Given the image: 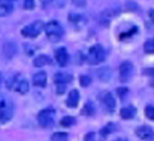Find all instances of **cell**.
<instances>
[{
	"instance_id": "603a6c76",
	"label": "cell",
	"mask_w": 154,
	"mask_h": 141,
	"mask_svg": "<svg viewBox=\"0 0 154 141\" xmlns=\"http://www.w3.org/2000/svg\"><path fill=\"white\" fill-rule=\"evenodd\" d=\"M144 114L149 120H154V105H147L144 109Z\"/></svg>"
},
{
	"instance_id": "5b68a950",
	"label": "cell",
	"mask_w": 154,
	"mask_h": 141,
	"mask_svg": "<svg viewBox=\"0 0 154 141\" xmlns=\"http://www.w3.org/2000/svg\"><path fill=\"white\" fill-rule=\"evenodd\" d=\"M14 114V107L10 101L2 100L0 101V123H6L12 118Z\"/></svg>"
},
{
	"instance_id": "d4e9b609",
	"label": "cell",
	"mask_w": 154,
	"mask_h": 141,
	"mask_svg": "<svg viewBox=\"0 0 154 141\" xmlns=\"http://www.w3.org/2000/svg\"><path fill=\"white\" fill-rule=\"evenodd\" d=\"M91 83V78L89 75H82L80 77V85L82 87H88V85H90Z\"/></svg>"
},
{
	"instance_id": "4316f807",
	"label": "cell",
	"mask_w": 154,
	"mask_h": 141,
	"mask_svg": "<svg viewBox=\"0 0 154 141\" xmlns=\"http://www.w3.org/2000/svg\"><path fill=\"white\" fill-rule=\"evenodd\" d=\"M85 141H97V137H96V134L95 133H89L85 135Z\"/></svg>"
},
{
	"instance_id": "ffe728a7",
	"label": "cell",
	"mask_w": 154,
	"mask_h": 141,
	"mask_svg": "<svg viewBox=\"0 0 154 141\" xmlns=\"http://www.w3.org/2000/svg\"><path fill=\"white\" fill-rule=\"evenodd\" d=\"M51 141H68V135L66 133H56L51 137Z\"/></svg>"
},
{
	"instance_id": "d6986e66",
	"label": "cell",
	"mask_w": 154,
	"mask_h": 141,
	"mask_svg": "<svg viewBox=\"0 0 154 141\" xmlns=\"http://www.w3.org/2000/svg\"><path fill=\"white\" fill-rule=\"evenodd\" d=\"M97 75H99V78L101 81L106 82V81L110 79V77H111V71H110V68H101V69L97 71Z\"/></svg>"
},
{
	"instance_id": "7a4b0ae2",
	"label": "cell",
	"mask_w": 154,
	"mask_h": 141,
	"mask_svg": "<svg viewBox=\"0 0 154 141\" xmlns=\"http://www.w3.org/2000/svg\"><path fill=\"white\" fill-rule=\"evenodd\" d=\"M54 118H56V110L53 108H47L38 113L37 121L42 127H52L54 124Z\"/></svg>"
},
{
	"instance_id": "1f68e13d",
	"label": "cell",
	"mask_w": 154,
	"mask_h": 141,
	"mask_svg": "<svg viewBox=\"0 0 154 141\" xmlns=\"http://www.w3.org/2000/svg\"><path fill=\"white\" fill-rule=\"evenodd\" d=\"M116 141H126V140H116Z\"/></svg>"
},
{
	"instance_id": "4fadbf2b",
	"label": "cell",
	"mask_w": 154,
	"mask_h": 141,
	"mask_svg": "<svg viewBox=\"0 0 154 141\" xmlns=\"http://www.w3.org/2000/svg\"><path fill=\"white\" fill-rule=\"evenodd\" d=\"M32 83L35 87H40L43 88L47 84V73L46 72H37L32 77Z\"/></svg>"
},
{
	"instance_id": "9c48e42d",
	"label": "cell",
	"mask_w": 154,
	"mask_h": 141,
	"mask_svg": "<svg viewBox=\"0 0 154 141\" xmlns=\"http://www.w3.org/2000/svg\"><path fill=\"white\" fill-rule=\"evenodd\" d=\"M56 61H57V63L60 67L67 66V63L69 61V55H68L67 48H64V47L57 48V51H56Z\"/></svg>"
},
{
	"instance_id": "ba28073f",
	"label": "cell",
	"mask_w": 154,
	"mask_h": 141,
	"mask_svg": "<svg viewBox=\"0 0 154 141\" xmlns=\"http://www.w3.org/2000/svg\"><path fill=\"white\" fill-rule=\"evenodd\" d=\"M102 104H104V108L106 109V111L109 113L115 111V109H116V100H115L113 94L110 92L105 93L104 97H102Z\"/></svg>"
},
{
	"instance_id": "484cf974",
	"label": "cell",
	"mask_w": 154,
	"mask_h": 141,
	"mask_svg": "<svg viewBox=\"0 0 154 141\" xmlns=\"http://www.w3.org/2000/svg\"><path fill=\"white\" fill-rule=\"evenodd\" d=\"M35 0H25L23 2V9L26 10H32L35 8Z\"/></svg>"
},
{
	"instance_id": "277c9868",
	"label": "cell",
	"mask_w": 154,
	"mask_h": 141,
	"mask_svg": "<svg viewBox=\"0 0 154 141\" xmlns=\"http://www.w3.org/2000/svg\"><path fill=\"white\" fill-rule=\"evenodd\" d=\"M45 27V25L42 21H33L32 24L27 25V26H25L21 29V35L23 37H27V38H36L38 35L42 32Z\"/></svg>"
},
{
	"instance_id": "52a82bcc",
	"label": "cell",
	"mask_w": 154,
	"mask_h": 141,
	"mask_svg": "<svg viewBox=\"0 0 154 141\" xmlns=\"http://www.w3.org/2000/svg\"><path fill=\"white\" fill-rule=\"evenodd\" d=\"M136 135L140 140H144V141H152L154 139V131H153V129H152L150 126H147V125L137 127Z\"/></svg>"
},
{
	"instance_id": "44dd1931",
	"label": "cell",
	"mask_w": 154,
	"mask_h": 141,
	"mask_svg": "<svg viewBox=\"0 0 154 141\" xmlns=\"http://www.w3.org/2000/svg\"><path fill=\"white\" fill-rule=\"evenodd\" d=\"M144 51H146V53H154V38H150V40L146 41Z\"/></svg>"
},
{
	"instance_id": "e0dca14e",
	"label": "cell",
	"mask_w": 154,
	"mask_h": 141,
	"mask_svg": "<svg viewBox=\"0 0 154 141\" xmlns=\"http://www.w3.org/2000/svg\"><path fill=\"white\" fill-rule=\"evenodd\" d=\"M48 63H51V58L46 55H40L33 59V66L35 67H43V66L48 65Z\"/></svg>"
},
{
	"instance_id": "7402d4cb",
	"label": "cell",
	"mask_w": 154,
	"mask_h": 141,
	"mask_svg": "<svg viewBox=\"0 0 154 141\" xmlns=\"http://www.w3.org/2000/svg\"><path fill=\"white\" fill-rule=\"evenodd\" d=\"M74 123H75V119H74L73 117H64V118L60 120V125H62V126H66V127L72 126Z\"/></svg>"
},
{
	"instance_id": "5bb4252c",
	"label": "cell",
	"mask_w": 154,
	"mask_h": 141,
	"mask_svg": "<svg viewBox=\"0 0 154 141\" xmlns=\"http://www.w3.org/2000/svg\"><path fill=\"white\" fill-rule=\"evenodd\" d=\"M79 99H80L79 92L76 91V89H73V91H70L69 94H68L67 105H68L69 108H75L76 105H78V103H79Z\"/></svg>"
},
{
	"instance_id": "f1b7e54d",
	"label": "cell",
	"mask_w": 154,
	"mask_h": 141,
	"mask_svg": "<svg viewBox=\"0 0 154 141\" xmlns=\"http://www.w3.org/2000/svg\"><path fill=\"white\" fill-rule=\"evenodd\" d=\"M119 93H120L121 98H123L125 94H127V89H126V88H120V89H119Z\"/></svg>"
},
{
	"instance_id": "ac0fdd59",
	"label": "cell",
	"mask_w": 154,
	"mask_h": 141,
	"mask_svg": "<svg viewBox=\"0 0 154 141\" xmlns=\"http://www.w3.org/2000/svg\"><path fill=\"white\" fill-rule=\"evenodd\" d=\"M115 129H116V126H115L112 123H110V124H107L105 127H102V129L100 130V136H101V139H105L107 135H110Z\"/></svg>"
},
{
	"instance_id": "7c38bea8",
	"label": "cell",
	"mask_w": 154,
	"mask_h": 141,
	"mask_svg": "<svg viewBox=\"0 0 154 141\" xmlns=\"http://www.w3.org/2000/svg\"><path fill=\"white\" fill-rule=\"evenodd\" d=\"M17 52V48H16V45L14 42H5L4 46H3V53H4V57L10 59L12 58Z\"/></svg>"
},
{
	"instance_id": "8fae6325",
	"label": "cell",
	"mask_w": 154,
	"mask_h": 141,
	"mask_svg": "<svg viewBox=\"0 0 154 141\" xmlns=\"http://www.w3.org/2000/svg\"><path fill=\"white\" fill-rule=\"evenodd\" d=\"M14 10V0H0V18H4Z\"/></svg>"
},
{
	"instance_id": "83f0119b",
	"label": "cell",
	"mask_w": 154,
	"mask_h": 141,
	"mask_svg": "<svg viewBox=\"0 0 154 141\" xmlns=\"http://www.w3.org/2000/svg\"><path fill=\"white\" fill-rule=\"evenodd\" d=\"M143 74L154 77V68H146V69H143Z\"/></svg>"
},
{
	"instance_id": "6da1fadb",
	"label": "cell",
	"mask_w": 154,
	"mask_h": 141,
	"mask_svg": "<svg viewBox=\"0 0 154 141\" xmlns=\"http://www.w3.org/2000/svg\"><path fill=\"white\" fill-rule=\"evenodd\" d=\"M43 29L46 31L47 37L53 42L59 41L62 38V36H63V27L60 26V24L57 22V21H51V22L46 24V26Z\"/></svg>"
},
{
	"instance_id": "2e32d148",
	"label": "cell",
	"mask_w": 154,
	"mask_h": 141,
	"mask_svg": "<svg viewBox=\"0 0 154 141\" xmlns=\"http://www.w3.org/2000/svg\"><path fill=\"white\" fill-rule=\"evenodd\" d=\"M120 115H121L122 119H132V118H134V115H136V108L132 107V105L125 107V108L121 109Z\"/></svg>"
},
{
	"instance_id": "4dcf8cb0",
	"label": "cell",
	"mask_w": 154,
	"mask_h": 141,
	"mask_svg": "<svg viewBox=\"0 0 154 141\" xmlns=\"http://www.w3.org/2000/svg\"><path fill=\"white\" fill-rule=\"evenodd\" d=\"M2 81H3V75H2V73H0V83H2Z\"/></svg>"
},
{
	"instance_id": "cb8c5ba5",
	"label": "cell",
	"mask_w": 154,
	"mask_h": 141,
	"mask_svg": "<svg viewBox=\"0 0 154 141\" xmlns=\"http://www.w3.org/2000/svg\"><path fill=\"white\" fill-rule=\"evenodd\" d=\"M82 113L83 114H86V115H91L93 113H94V105H93V103H86L85 105H84V109L82 110Z\"/></svg>"
},
{
	"instance_id": "f546056e",
	"label": "cell",
	"mask_w": 154,
	"mask_h": 141,
	"mask_svg": "<svg viewBox=\"0 0 154 141\" xmlns=\"http://www.w3.org/2000/svg\"><path fill=\"white\" fill-rule=\"evenodd\" d=\"M149 18H150L152 22L154 24V10H149Z\"/></svg>"
},
{
	"instance_id": "9a60e30c",
	"label": "cell",
	"mask_w": 154,
	"mask_h": 141,
	"mask_svg": "<svg viewBox=\"0 0 154 141\" xmlns=\"http://www.w3.org/2000/svg\"><path fill=\"white\" fill-rule=\"evenodd\" d=\"M72 75L69 74V73H64V72H58V73H56L54 74V83L58 85V84H62V85H64V84H67V83H69V82H72Z\"/></svg>"
},
{
	"instance_id": "3957f363",
	"label": "cell",
	"mask_w": 154,
	"mask_h": 141,
	"mask_svg": "<svg viewBox=\"0 0 154 141\" xmlns=\"http://www.w3.org/2000/svg\"><path fill=\"white\" fill-rule=\"evenodd\" d=\"M105 50L101 45H95L93 47L89 48V52L86 56V61L90 63V65H97V63H101L105 59Z\"/></svg>"
},
{
	"instance_id": "8992f818",
	"label": "cell",
	"mask_w": 154,
	"mask_h": 141,
	"mask_svg": "<svg viewBox=\"0 0 154 141\" xmlns=\"http://www.w3.org/2000/svg\"><path fill=\"white\" fill-rule=\"evenodd\" d=\"M133 71H134V67L132 65V62H130V61L122 62L121 66H120V81L122 83L128 82L132 78Z\"/></svg>"
},
{
	"instance_id": "30bf717a",
	"label": "cell",
	"mask_w": 154,
	"mask_h": 141,
	"mask_svg": "<svg viewBox=\"0 0 154 141\" xmlns=\"http://www.w3.org/2000/svg\"><path fill=\"white\" fill-rule=\"evenodd\" d=\"M12 87H14V91L20 93V94H25L29 92L30 89V85H29V82L25 79V78H19V79H15L14 84H12Z\"/></svg>"
}]
</instances>
